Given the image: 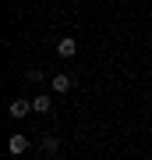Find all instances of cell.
I'll use <instances>...</instances> for the list:
<instances>
[{"label":"cell","mask_w":152,"mask_h":160,"mask_svg":"<svg viewBox=\"0 0 152 160\" xmlns=\"http://www.w3.org/2000/svg\"><path fill=\"white\" fill-rule=\"evenodd\" d=\"M7 114H11L14 121H21L25 114H32V103H28V100H14L11 107H7Z\"/></svg>","instance_id":"obj_1"},{"label":"cell","mask_w":152,"mask_h":160,"mask_svg":"<svg viewBox=\"0 0 152 160\" xmlns=\"http://www.w3.org/2000/svg\"><path fill=\"white\" fill-rule=\"evenodd\" d=\"M50 86H53V92H67V89L74 86V78H71L67 71H60V75H53V78H50Z\"/></svg>","instance_id":"obj_2"},{"label":"cell","mask_w":152,"mask_h":160,"mask_svg":"<svg viewBox=\"0 0 152 160\" xmlns=\"http://www.w3.org/2000/svg\"><path fill=\"white\" fill-rule=\"evenodd\" d=\"M57 53H60V57H74V53H78V43L67 36V39H60V43H57Z\"/></svg>","instance_id":"obj_3"},{"label":"cell","mask_w":152,"mask_h":160,"mask_svg":"<svg viewBox=\"0 0 152 160\" xmlns=\"http://www.w3.org/2000/svg\"><path fill=\"white\" fill-rule=\"evenodd\" d=\"M7 149H11V153H25V149H28V139L25 135H11V139H7Z\"/></svg>","instance_id":"obj_4"},{"label":"cell","mask_w":152,"mask_h":160,"mask_svg":"<svg viewBox=\"0 0 152 160\" xmlns=\"http://www.w3.org/2000/svg\"><path fill=\"white\" fill-rule=\"evenodd\" d=\"M32 110H39V114H50V96H35V100H32Z\"/></svg>","instance_id":"obj_5"},{"label":"cell","mask_w":152,"mask_h":160,"mask_svg":"<svg viewBox=\"0 0 152 160\" xmlns=\"http://www.w3.org/2000/svg\"><path fill=\"white\" fill-rule=\"evenodd\" d=\"M57 146H60V142H57L53 135H46L43 142H39V149H43V153H57Z\"/></svg>","instance_id":"obj_6"}]
</instances>
